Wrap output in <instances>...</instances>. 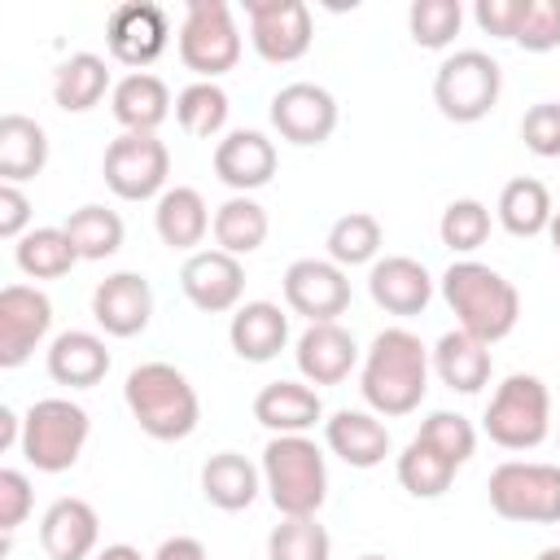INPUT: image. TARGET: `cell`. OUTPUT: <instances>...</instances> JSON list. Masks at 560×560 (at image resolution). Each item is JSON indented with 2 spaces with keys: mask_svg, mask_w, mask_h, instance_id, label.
Returning a JSON list of instances; mask_svg holds the SVG:
<instances>
[{
  "mask_svg": "<svg viewBox=\"0 0 560 560\" xmlns=\"http://www.w3.org/2000/svg\"><path fill=\"white\" fill-rule=\"evenodd\" d=\"M490 508L516 525H556L560 521V464L503 459L486 481Z\"/></svg>",
  "mask_w": 560,
  "mask_h": 560,
  "instance_id": "ba28073f",
  "label": "cell"
},
{
  "mask_svg": "<svg viewBox=\"0 0 560 560\" xmlns=\"http://www.w3.org/2000/svg\"><path fill=\"white\" fill-rule=\"evenodd\" d=\"M525 13H529V0H477V4H472V22H477L486 35L512 39V44H516V31H521Z\"/></svg>",
  "mask_w": 560,
  "mask_h": 560,
  "instance_id": "bcb514c9",
  "label": "cell"
},
{
  "mask_svg": "<svg viewBox=\"0 0 560 560\" xmlns=\"http://www.w3.org/2000/svg\"><path fill=\"white\" fill-rule=\"evenodd\" d=\"M516 44L525 52H551L560 48V0H529V13L516 31Z\"/></svg>",
  "mask_w": 560,
  "mask_h": 560,
  "instance_id": "ee69618b",
  "label": "cell"
},
{
  "mask_svg": "<svg viewBox=\"0 0 560 560\" xmlns=\"http://www.w3.org/2000/svg\"><path fill=\"white\" fill-rule=\"evenodd\" d=\"M293 359L306 385H341L359 368V346L341 324H306Z\"/></svg>",
  "mask_w": 560,
  "mask_h": 560,
  "instance_id": "44dd1931",
  "label": "cell"
},
{
  "mask_svg": "<svg viewBox=\"0 0 560 560\" xmlns=\"http://www.w3.org/2000/svg\"><path fill=\"white\" fill-rule=\"evenodd\" d=\"M464 26V4L459 0H416L407 9V35L416 48H429V52H442L455 44Z\"/></svg>",
  "mask_w": 560,
  "mask_h": 560,
  "instance_id": "f35d334b",
  "label": "cell"
},
{
  "mask_svg": "<svg viewBox=\"0 0 560 560\" xmlns=\"http://www.w3.org/2000/svg\"><path fill=\"white\" fill-rule=\"evenodd\" d=\"M149 560H206V547L192 534H175V538H162Z\"/></svg>",
  "mask_w": 560,
  "mask_h": 560,
  "instance_id": "c3c4849f",
  "label": "cell"
},
{
  "mask_svg": "<svg viewBox=\"0 0 560 560\" xmlns=\"http://www.w3.org/2000/svg\"><path fill=\"white\" fill-rule=\"evenodd\" d=\"M249 44L267 66L302 61L315 44V22L302 0H245Z\"/></svg>",
  "mask_w": 560,
  "mask_h": 560,
  "instance_id": "8fae6325",
  "label": "cell"
},
{
  "mask_svg": "<svg viewBox=\"0 0 560 560\" xmlns=\"http://www.w3.org/2000/svg\"><path fill=\"white\" fill-rule=\"evenodd\" d=\"M328 258L341 267V271H350V267H372L376 262V254H381V245H385V228H381V219L376 214H368V210H350V214H341L332 228H328Z\"/></svg>",
  "mask_w": 560,
  "mask_h": 560,
  "instance_id": "d590c367",
  "label": "cell"
},
{
  "mask_svg": "<svg viewBox=\"0 0 560 560\" xmlns=\"http://www.w3.org/2000/svg\"><path fill=\"white\" fill-rule=\"evenodd\" d=\"M276 144L262 136V131H249V127H236L228 131L219 144H214V175L236 192V197H249L258 188L271 184L276 175Z\"/></svg>",
  "mask_w": 560,
  "mask_h": 560,
  "instance_id": "ac0fdd59",
  "label": "cell"
},
{
  "mask_svg": "<svg viewBox=\"0 0 560 560\" xmlns=\"http://www.w3.org/2000/svg\"><path fill=\"white\" fill-rule=\"evenodd\" d=\"M228 109H232L228 92L210 79H197V83L179 88V96H175V122L192 140H214L228 127Z\"/></svg>",
  "mask_w": 560,
  "mask_h": 560,
  "instance_id": "8d00e7d4",
  "label": "cell"
},
{
  "mask_svg": "<svg viewBox=\"0 0 560 560\" xmlns=\"http://www.w3.org/2000/svg\"><path fill=\"white\" fill-rule=\"evenodd\" d=\"M175 44H179L184 70H192L197 79L214 83L219 74L236 70L241 31H236V18H232V4H223V0H188Z\"/></svg>",
  "mask_w": 560,
  "mask_h": 560,
  "instance_id": "9c48e42d",
  "label": "cell"
},
{
  "mask_svg": "<svg viewBox=\"0 0 560 560\" xmlns=\"http://www.w3.org/2000/svg\"><path fill=\"white\" fill-rule=\"evenodd\" d=\"M22 446V416L13 407H0V451Z\"/></svg>",
  "mask_w": 560,
  "mask_h": 560,
  "instance_id": "681fc988",
  "label": "cell"
},
{
  "mask_svg": "<svg viewBox=\"0 0 560 560\" xmlns=\"http://www.w3.org/2000/svg\"><path fill=\"white\" fill-rule=\"evenodd\" d=\"M503 92V66L481 48L451 52L433 74V105L446 122H481Z\"/></svg>",
  "mask_w": 560,
  "mask_h": 560,
  "instance_id": "52a82bcc",
  "label": "cell"
},
{
  "mask_svg": "<svg viewBox=\"0 0 560 560\" xmlns=\"http://www.w3.org/2000/svg\"><path fill=\"white\" fill-rule=\"evenodd\" d=\"M92 319L109 337H136L153 319V289L140 271H114L92 289Z\"/></svg>",
  "mask_w": 560,
  "mask_h": 560,
  "instance_id": "e0dca14e",
  "label": "cell"
},
{
  "mask_svg": "<svg viewBox=\"0 0 560 560\" xmlns=\"http://www.w3.org/2000/svg\"><path fill=\"white\" fill-rule=\"evenodd\" d=\"M92 420L79 402L70 398H39L26 407L22 416V459L35 472H66L79 464L83 446H88Z\"/></svg>",
  "mask_w": 560,
  "mask_h": 560,
  "instance_id": "5b68a950",
  "label": "cell"
},
{
  "mask_svg": "<svg viewBox=\"0 0 560 560\" xmlns=\"http://www.w3.org/2000/svg\"><path fill=\"white\" fill-rule=\"evenodd\" d=\"M166 44H171V18L153 0H127L105 22V48L131 74L136 70H149L166 52Z\"/></svg>",
  "mask_w": 560,
  "mask_h": 560,
  "instance_id": "7c38bea8",
  "label": "cell"
},
{
  "mask_svg": "<svg viewBox=\"0 0 560 560\" xmlns=\"http://www.w3.org/2000/svg\"><path fill=\"white\" fill-rule=\"evenodd\" d=\"M101 175H105V188L122 201L162 197L166 175H171V149L158 136L122 131L118 140H109V149L101 158Z\"/></svg>",
  "mask_w": 560,
  "mask_h": 560,
  "instance_id": "30bf717a",
  "label": "cell"
},
{
  "mask_svg": "<svg viewBox=\"0 0 560 560\" xmlns=\"http://www.w3.org/2000/svg\"><path fill=\"white\" fill-rule=\"evenodd\" d=\"M455 472H459V468H455L446 455H438L429 442H420V438H411V442L402 446V455H398V486H402L411 499H442V494L451 490Z\"/></svg>",
  "mask_w": 560,
  "mask_h": 560,
  "instance_id": "74e56055",
  "label": "cell"
},
{
  "mask_svg": "<svg viewBox=\"0 0 560 560\" xmlns=\"http://www.w3.org/2000/svg\"><path fill=\"white\" fill-rule=\"evenodd\" d=\"M254 420L262 429H271V438L306 433V429H315L324 420V398L306 381H271L254 398Z\"/></svg>",
  "mask_w": 560,
  "mask_h": 560,
  "instance_id": "7402d4cb",
  "label": "cell"
},
{
  "mask_svg": "<svg viewBox=\"0 0 560 560\" xmlns=\"http://www.w3.org/2000/svg\"><path fill=\"white\" fill-rule=\"evenodd\" d=\"M332 538L315 516H280L267 534V560H328Z\"/></svg>",
  "mask_w": 560,
  "mask_h": 560,
  "instance_id": "ab89813d",
  "label": "cell"
},
{
  "mask_svg": "<svg viewBox=\"0 0 560 560\" xmlns=\"http://www.w3.org/2000/svg\"><path fill=\"white\" fill-rule=\"evenodd\" d=\"M429 363L438 372V381L455 394H481V385H490V346L468 337L464 328H451L438 337V346L429 350Z\"/></svg>",
  "mask_w": 560,
  "mask_h": 560,
  "instance_id": "83f0119b",
  "label": "cell"
},
{
  "mask_svg": "<svg viewBox=\"0 0 560 560\" xmlns=\"http://www.w3.org/2000/svg\"><path fill=\"white\" fill-rule=\"evenodd\" d=\"M429 346L411 328H381L363 354L359 389L376 416H411L429 394Z\"/></svg>",
  "mask_w": 560,
  "mask_h": 560,
  "instance_id": "6da1fadb",
  "label": "cell"
},
{
  "mask_svg": "<svg viewBox=\"0 0 560 560\" xmlns=\"http://www.w3.org/2000/svg\"><path fill=\"white\" fill-rule=\"evenodd\" d=\"M122 402H127L131 420L140 424V433H149L153 442H184L201 420L192 381L175 363H162V359L127 372Z\"/></svg>",
  "mask_w": 560,
  "mask_h": 560,
  "instance_id": "3957f363",
  "label": "cell"
},
{
  "mask_svg": "<svg viewBox=\"0 0 560 560\" xmlns=\"http://www.w3.org/2000/svg\"><path fill=\"white\" fill-rule=\"evenodd\" d=\"M262 490V468L236 451H219L201 464V494L219 512H245Z\"/></svg>",
  "mask_w": 560,
  "mask_h": 560,
  "instance_id": "f1b7e54d",
  "label": "cell"
},
{
  "mask_svg": "<svg viewBox=\"0 0 560 560\" xmlns=\"http://www.w3.org/2000/svg\"><path fill=\"white\" fill-rule=\"evenodd\" d=\"M61 228H66V236H70L79 262H101V258H114V254L122 249V219H118V210H109V206L88 201V206L70 210Z\"/></svg>",
  "mask_w": 560,
  "mask_h": 560,
  "instance_id": "836d02e7",
  "label": "cell"
},
{
  "mask_svg": "<svg viewBox=\"0 0 560 560\" xmlns=\"http://www.w3.org/2000/svg\"><path fill=\"white\" fill-rule=\"evenodd\" d=\"M324 442L350 468H376V464H385V455L394 446L389 429L376 411H350V407H341L324 420Z\"/></svg>",
  "mask_w": 560,
  "mask_h": 560,
  "instance_id": "603a6c76",
  "label": "cell"
},
{
  "mask_svg": "<svg viewBox=\"0 0 560 560\" xmlns=\"http://www.w3.org/2000/svg\"><path fill=\"white\" fill-rule=\"evenodd\" d=\"M101 542V516L88 499H57L39 516V547L48 560H92Z\"/></svg>",
  "mask_w": 560,
  "mask_h": 560,
  "instance_id": "ffe728a7",
  "label": "cell"
},
{
  "mask_svg": "<svg viewBox=\"0 0 560 560\" xmlns=\"http://www.w3.org/2000/svg\"><path fill=\"white\" fill-rule=\"evenodd\" d=\"M438 289H442V298H446V306L455 315V328H464L468 337H477L486 346L503 341L521 319L516 284L503 271H494V267H486L477 258L451 262L442 271V280H438Z\"/></svg>",
  "mask_w": 560,
  "mask_h": 560,
  "instance_id": "7a4b0ae2",
  "label": "cell"
},
{
  "mask_svg": "<svg viewBox=\"0 0 560 560\" xmlns=\"http://www.w3.org/2000/svg\"><path fill=\"white\" fill-rule=\"evenodd\" d=\"M368 293L385 315H420L433 302V276L420 258L407 254H385L368 271Z\"/></svg>",
  "mask_w": 560,
  "mask_h": 560,
  "instance_id": "d6986e66",
  "label": "cell"
},
{
  "mask_svg": "<svg viewBox=\"0 0 560 560\" xmlns=\"http://www.w3.org/2000/svg\"><path fill=\"white\" fill-rule=\"evenodd\" d=\"M534 560H560V547H542Z\"/></svg>",
  "mask_w": 560,
  "mask_h": 560,
  "instance_id": "f5cc1de1",
  "label": "cell"
},
{
  "mask_svg": "<svg viewBox=\"0 0 560 560\" xmlns=\"http://www.w3.org/2000/svg\"><path fill=\"white\" fill-rule=\"evenodd\" d=\"M92 560H144L136 547H127V542H109V547H101Z\"/></svg>",
  "mask_w": 560,
  "mask_h": 560,
  "instance_id": "f907efd6",
  "label": "cell"
},
{
  "mask_svg": "<svg viewBox=\"0 0 560 560\" xmlns=\"http://www.w3.org/2000/svg\"><path fill=\"white\" fill-rule=\"evenodd\" d=\"M521 140L534 158H560V101H538L521 118Z\"/></svg>",
  "mask_w": 560,
  "mask_h": 560,
  "instance_id": "7bdbcfd3",
  "label": "cell"
},
{
  "mask_svg": "<svg viewBox=\"0 0 560 560\" xmlns=\"http://www.w3.org/2000/svg\"><path fill=\"white\" fill-rule=\"evenodd\" d=\"M547 241H551V249L560 254V210L551 214V223H547Z\"/></svg>",
  "mask_w": 560,
  "mask_h": 560,
  "instance_id": "816d5d0a",
  "label": "cell"
},
{
  "mask_svg": "<svg viewBox=\"0 0 560 560\" xmlns=\"http://www.w3.org/2000/svg\"><path fill=\"white\" fill-rule=\"evenodd\" d=\"M210 223H214V214H210L206 197L197 188H188V184L166 188L158 197V206H153V228H158L162 245L179 249V254H197V245L206 241Z\"/></svg>",
  "mask_w": 560,
  "mask_h": 560,
  "instance_id": "4316f807",
  "label": "cell"
},
{
  "mask_svg": "<svg viewBox=\"0 0 560 560\" xmlns=\"http://www.w3.org/2000/svg\"><path fill=\"white\" fill-rule=\"evenodd\" d=\"M52 328V302L35 284L0 289V368H22Z\"/></svg>",
  "mask_w": 560,
  "mask_h": 560,
  "instance_id": "9a60e30c",
  "label": "cell"
},
{
  "mask_svg": "<svg viewBox=\"0 0 560 560\" xmlns=\"http://www.w3.org/2000/svg\"><path fill=\"white\" fill-rule=\"evenodd\" d=\"M179 289L197 311L228 315L245 298V267H241V258H232L223 249H197L179 267Z\"/></svg>",
  "mask_w": 560,
  "mask_h": 560,
  "instance_id": "2e32d148",
  "label": "cell"
},
{
  "mask_svg": "<svg viewBox=\"0 0 560 560\" xmlns=\"http://www.w3.org/2000/svg\"><path fill=\"white\" fill-rule=\"evenodd\" d=\"M258 468H262V490L280 516H319L328 499V464L306 433L271 438L262 446Z\"/></svg>",
  "mask_w": 560,
  "mask_h": 560,
  "instance_id": "277c9868",
  "label": "cell"
},
{
  "mask_svg": "<svg viewBox=\"0 0 560 560\" xmlns=\"http://www.w3.org/2000/svg\"><path fill=\"white\" fill-rule=\"evenodd\" d=\"M105 92H114L109 83V66L96 52H70L57 70H52V105L66 114H88L105 101Z\"/></svg>",
  "mask_w": 560,
  "mask_h": 560,
  "instance_id": "f546056e",
  "label": "cell"
},
{
  "mask_svg": "<svg viewBox=\"0 0 560 560\" xmlns=\"http://www.w3.org/2000/svg\"><path fill=\"white\" fill-rule=\"evenodd\" d=\"M48 166V131L26 114L0 118V184H26Z\"/></svg>",
  "mask_w": 560,
  "mask_h": 560,
  "instance_id": "4dcf8cb0",
  "label": "cell"
},
{
  "mask_svg": "<svg viewBox=\"0 0 560 560\" xmlns=\"http://www.w3.org/2000/svg\"><path fill=\"white\" fill-rule=\"evenodd\" d=\"M228 341L245 363H271L289 346V315L276 302H241L228 324Z\"/></svg>",
  "mask_w": 560,
  "mask_h": 560,
  "instance_id": "d4e9b609",
  "label": "cell"
},
{
  "mask_svg": "<svg viewBox=\"0 0 560 560\" xmlns=\"http://www.w3.org/2000/svg\"><path fill=\"white\" fill-rule=\"evenodd\" d=\"M48 376L66 389H92L105 381L109 372V350H105V337L88 332V328H70V332H57L52 346H48Z\"/></svg>",
  "mask_w": 560,
  "mask_h": 560,
  "instance_id": "484cf974",
  "label": "cell"
},
{
  "mask_svg": "<svg viewBox=\"0 0 560 560\" xmlns=\"http://www.w3.org/2000/svg\"><path fill=\"white\" fill-rule=\"evenodd\" d=\"M35 508L31 477L22 468H0V534H13Z\"/></svg>",
  "mask_w": 560,
  "mask_h": 560,
  "instance_id": "f6af8a7d",
  "label": "cell"
},
{
  "mask_svg": "<svg viewBox=\"0 0 560 560\" xmlns=\"http://www.w3.org/2000/svg\"><path fill=\"white\" fill-rule=\"evenodd\" d=\"M359 560H389V556H376V551H368V556H359Z\"/></svg>",
  "mask_w": 560,
  "mask_h": 560,
  "instance_id": "db71d44e",
  "label": "cell"
},
{
  "mask_svg": "<svg viewBox=\"0 0 560 560\" xmlns=\"http://www.w3.org/2000/svg\"><path fill=\"white\" fill-rule=\"evenodd\" d=\"M171 88L166 79L149 74V70H136V74H122L109 92V109L118 118L122 131H140V136H158V127L171 118Z\"/></svg>",
  "mask_w": 560,
  "mask_h": 560,
  "instance_id": "cb8c5ba5",
  "label": "cell"
},
{
  "mask_svg": "<svg viewBox=\"0 0 560 560\" xmlns=\"http://www.w3.org/2000/svg\"><path fill=\"white\" fill-rule=\"evenodd\" d=\"M494 214H499L503 232H512V236H542L547 223H551V214H556V206H551V192H547L542 179L516 175V179L503 184Z\"/></svg>",
  "mask_w": 560,
  "mask_h": 560,
  "instance_id": "1f68e13d",
  "label": "cell"
},
{
  "mask_svg": "<svg viewBox=\"0 0 560 560\" xmlns=\"http://www.w3.org/2000/svg\"><path fill=\"white\" fill-rule=\"evenodd\" d=\"M26 232H31V197L22 192V184H0V236L18 245Z\"/></svg>",
  "mask_w": 560,
  "mask_h": 560,
  "instance_id": "7dc6e473",
  "label": "cell"
},
{
  "mask_svg": "<svg viewBox=\"0 0 560 560\" xmlns=\"http://www.w3.org/2000/svg\"><path fill=\"white\" fill-rule=\"evenodd\" d=\"M438 236L451 254H472L490 241V210L477 201V197H459L442 210L438 219Z\"/></svg>",
  "mask_w": 560,
  "mask_h": 560,
  "instance_id": "60d3db41",
  "label": "cell"
},
{
  "mask_svg": "<svg viewBox=\"0 0 560 560\" xmlns=\"http://www.w3.org/2000/svg\"><path fill=\"white\" fill-rule=\"evenodd\" d=\"M284 306L306 324H337L350 306V280L332 258H298L284 271Z\"/></svg>",
  "mask_w": 560,
  "mask_h": 560,
  "instance_id": "4fadbf2b",
  "label": "cell"
},
{
  "mask_svg": "<svg viewBox=\"0 0 560 560\" xmlns=\"http://www.w3.org/2000/svg\"><path fill=\"white\" fill-rule=\"evenodd\" d=\"M481 429L503 451H534L551 433V394L534 372H512L490 394Z\"/></svg>",
  "mask_w": 560,
  "mask_h": 560,
  "instance_id": "8992f818",
  "label": "cell"
},
{
  "mask_svg": "<svg viewBox=\"0 0 560 560\" xmlns=\"http://www.w3.org/2000/svg\"><path fill=\"white\" fill-rule=\"evenodd\" d=\"M271 232V219L267 210L254 201V197H228L219 210H214V223H210V236H214V249L232 254V258H245L254 254Z\"/></svg>",
  "mask_w": 560,
  "mask_h": 560,
  "instance_id": "d6a6232c",
  "label": "cell"
},
{
  "mask_svg": "<svg viewBox=\"0 0 560 560\" xmlns=\"http://www.w3.org/2000/svg\"><path fill=\"white\" fill-rule=\"evenodd\" d=\"M416 438L429 442L438 455H446L455 468H464V464L472 459V451H477V429H472V420L459 416V411H429V416L420 420V433H416Z\"/></svg>",
  "mask_w": 560,
  "mask_h": 560,
  "instance_id": "b9f144b4",
  "label": "cell"
},
{
  "mask_svg": "<svg viewBox=\"0 0 560 560\" xmlns=\"http://www.w3.org/2000/svg\"><path fill=\"white\" fill-rule=\"evenodd\" d=\"M13 262L26 280H61L70 276V267L79 262L66 228H31L18 245H13Z\"/></svg>",
  "mask_w": 560,
  "mask_h": 560,
  "instance_id": "e575fe53",
  "label": "cell"
},
{
  "mask_svg": "<svg viewBox=\"0 0 560 560\" xmlns=\"http://www.w3.org/2000/svg\"><path fill=\"white\" fill-rule=\"evenodd\" d=\"M267 118L280 131V140H289L298 149H315L337 131V101H332L328 88L298 79V83H284L271 96Z\"/></svg>",
  "mask_w": 560,
  "mask_h": 560,
  "instance_id": "5bb4252c",
  "label": "cell"
}]
</instances>
